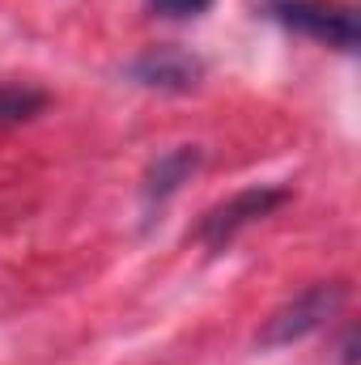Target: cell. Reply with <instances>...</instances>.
Returning a JSON list of instances; mask_svg holds the SVG:
<instances>
[{
    "label": "cell",
    "instance_id": "obj_1",
    "mask_svg": "<svg viewBox=\"0 0 361 365\" xmlns=\"http://www.w3.org/2000/svg\"><path fill=\"white\" fill-rule=\"evenodd\" d=\"M340 306H345V284L340 280H323V284L302 289L293 302L272 310V319L260 331V349H285V344H298V340L315 336Z\"/></svg>",
    "mask_w": 361,
    "mask_h": 365
},
{
    "label": "cell",
    "instance_id": "obj_2",
    "mask_svg": "<svg viewBox=\"0 0 361 365\" xmlns=\"http://www.w3.org/2000/svg\"><path fill=\"white\" fill-rule=\"evenodd\" d=\"M272 13L315 43H327L336 51L357 47V9L345 0H276Z\"/></svg>",
    "mask_w": 361,
    "mask_h": 365
},
{
    "label": "cell",
    "instance_id": "obj_3",
    "mask_svg": "<svg viewBox=\"0 0 361 365\" xmlns=\"http://www.w3.org/2000/svg\"><path fill=\"white\" fill-rule=\"evenodd\" d=\"M285 200V191L280 187H247V191H238V195H230L225 204H217L204 221H200V242L204 247H225L238 230H247L251 221H260V217H268L272 208Z\"/></svg>",
    "mask_w": 361,
    "mask_h": 365
},
{
    "label": "cell",
    "instance_id": "obj_4",
    "mask_svg": "<svg viewBox=\"0 0 361 365\" xmlns=\"http://www.w3.org/2000/svg\"><path fill=\"white\" fill-rule=\"evenodd\" d=\"M132 77L153 90H191L200 81V60H191L187 51H175V47H158L132 64Z\"/></svg>",
    "mask_w": 361,
    "mask_h": 365
},
{
    "label": "cell",
    "instance_id": "obj_5",
    "mask_svg": "<svg viewBox=\"0 0 361 365\" xmlns=\"http://www.w3.org/2000/svg\"><path fill=\"white\" fill-rule=\"evenodd\" d=\"M195 166H200V149H195V145H179V149L162 153V158L149 166V175H145V200L153 204V200L175 195L179 182H187V175H191Z\"/></svg>",
    "mask_w": 361,
    "mask_h": 365
},
{
    "label": "cell",
    "instance_id": "obj_6",
    "mask_svg": "<svg viewBox=\"0 0 361 365\" xmlns=\"http://www.w3.org/2000/svg\"><path fill=\"white\" fill-rule=\"evenodd\" d=\"M47 106V93L34 86H0V123H21Z\"/></svg>",
    "mask_w": 361,
    "mask_h": 365
},
{
    "label": "cell",
    "instance_id": "obj_7",
    "mask_svg": "<svg viewBox=\"0 0 361 365\" xmlns=\"http://www.w3.org/2000/svg\"><path fill=\"white\" fill-rule=\"evenodd\" d=\"M213 0H153V9L158 13H166V17H195V13H204Z\"/></svg>",
    "mask_w": 361,
    "mask_h": 365
}]
</instances>
